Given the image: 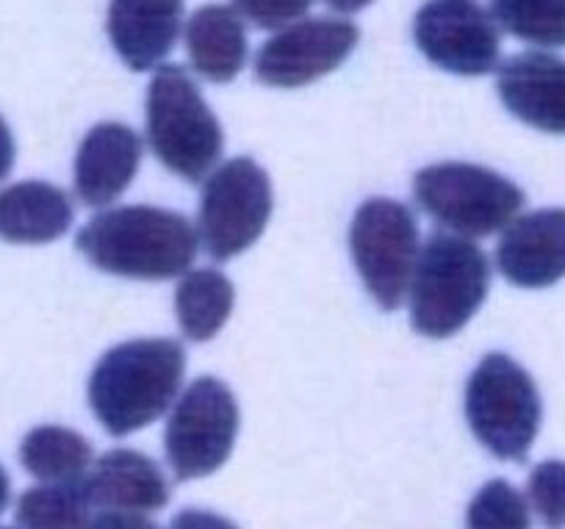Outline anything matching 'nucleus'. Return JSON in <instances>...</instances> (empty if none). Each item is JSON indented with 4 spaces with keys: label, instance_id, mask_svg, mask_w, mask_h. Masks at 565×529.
I'll list each match as a JSON object with an SVG mask.
<instances>
[{
    "label": "nucleus",
    "instance_id": "1",
    "mask_svg": "<svg viewBox=\"0 0 565 529\" xmlns=\"http://www.w3.org/2000/svg\"><path fill=\"white\" fill-rule=\"evenodd\" d=\"M186 349L175 338L117 343L89 378V405L108 435L125 438L159 422L183 385Z\"/></svg>",
    "mask_w": 565,
    "mask_h": 529
},
{
    "label": "nucleus",
    "instance_id": "2",
    "mask_svg": "<svg viewBox=\"0 0 565 529\" xmlns=\"http://www.w3.org/2000/svg\"><path fill=\"white\" fill-rule=\"evenodd\" d=\"M75 244L89 264L106 275L170 281L192 269L200 236L178 211L119 205L92 216Z\"/></svg>",
    "mask_w": 565,
    "mask_h": 529
},
{
    "label": "nucleus",
    "instance_id": "3",
    "mask_svg": "<svg viewBox=\"0 0 565 529\" xmlns=\"http://www.w3.org/2000/svg\"><path fill=\"white\" fill-rule=\"evenodd\" d=\"M491 288L488 255L466 236L433 233L413 272L411 325L427 338H452L482 308Z\"/></svg>",
    "mask_w": 565,
    "mask_h": 529
},
{
    "label": "nucleus",
    "instance_id": "4",
    "mask_svg": "<svg viewBox=\"0 0 565 529\" xmlns=\"http://www.w3.org/2000/svg\"><path fill=\"white\" fill-rule=\"evenodd\" d=\"M148 141L183 181H203L225 150L220 119L181 64H159L148 86Z\"/></svg>",
    "mask_w": 565,
    "mask_h": 529
},
{
    "label": "nucleus",
    "instance_id": "5",
    "mask_svg": "<svg viewBox=\"0 0 565 529\" xmlns=\"http://www.w3.org/2000/svg\"><path fill=\"white\" fill-rule=\"evenodd\" d=\"M543 419L541 391L521 363L491 352L466 383V422L499 461H524Z\"/></svg>",
    "mask_w": 565,
    "mask_h": 529
},
{
    "label": "nucleus",
    "instance_id": "6",
    "mask_svg": "<svg viewBox=\"0 0 565 529\" xmlns=\"http://www.w3.org/2000/svg\"><path fill=\"white\" fill-rule=\"evenodd\" d=\"M413 192L433 220L466 239L504 231L524 209V192L480 163L444 161L413 178Z\"/></svg>",
    "mask_w": 565,
    "mask_h": 529
},
{
    "label": "nucleus",
    "instance_id": "7",
    "mask_svg": "<svg viewBox=\"0 0 565 529\" xmlns=\"http://www.w3.org/2000/svg\"><path fill=\"white\" fill-rule=\"evenodd\" d=\"M352 261L363 286L383 310H396L411 292L416 272L418 225L413 211L399 200H366L352 216L350 228Z\"/></svg>",
    "mask_w": 565,
    "mask_h": 529
},
{
    "label": "nucleus",
    "instance_id": "8",
    "mask_svg": "<svg viewBox=\"0 0 565 529\" xmlns=\"http://www.w3.org/2000/svg\"><path fill=\"white\" fill-rule=\"evenodd\" d=\"M271 216L269 174L253 158L238 156L205 178L198 236L214 261H231L253 247Z\"/></svg>",
    "mask_w": 565,
    "mask_h": 529
},
{
    "label": "nucleus",
    "instance_id": "9",
    "mask_svg": "<svg viewBox=\"0 0 565 529\" xmlns=\"http://www.w3.org/2000/svg\"><path fill=\"white\" fill-rule=\"evenodd\" d=\"M238 405L216 378H200L172 405L164 430V452L178 479H203L220 472L233 455Z\"/></svg>",
    "mask_w": 565,
    "mask_h": 529
},
{
    "label": "nucleus",
    "instance_id": "10",
    "mask_svg": "<svg viewBox=\"0 0 565 529\" xmlns=\"http://www.w3.org/2000/svg\"><path fill=\"white\" fill-rule=\"evenodd\" d=\"M361 31L344 18H300L277 29L255 56V78L297 89L339 70L355 51Z\"/></svg>",
    "mask_w": 565,
    "mask_h": 529
},
{
    "label": "nucleus",
    "instance_id": "11",
    "mask_svg": "<svg viewBox=\"0 0 565 529\" xmlns=\"http://www.w3.org/2000/svg\"><path fill=\"white\" fill-rule=\"evenodd\" d=\"M413 40L447 73L475 78L499 67V25L475 0H427L413 20Z\"/></svg>",
    "mask_w": 565,
    "mask_h": 529
},
{
    "label": "nucleus",
    "instance_id": "12",
    "mask_svg": "<svg viewBox=\"0 0 565 529\" xmlns=\"http://www.w3.org/2000/svg\"><path fill=\"white\" fill-rule=\"evenodd\" d=\"M497 89L515 119L565 136V59L546 51L510 56L497 67Z\"/></svg>",
    "mask_w": 565,
    "mask_h": 529
},
{
    "label": "nucleus",
    "instance_id": "13",
    "mask_svg": "<svg viewBox=\"0 0 565 529\" xmlns=\"http://www.w3.org/2000/svg\"><path fill=\"white\" fill-rule=\"evenodd\" d=\"M497 269L519 288H548L565 277V209L515 216L497 244Z\"/></svg>",
    "mask_w": 565,
    "mask_h": 529
},
{
    "label": "nucleus",
    "instance_id": "14",
    "mask_svg": "<svg viewBox=\"0 0 565 529\" xmlns=\"http://www.w3.org/2000/svg\"><path fill=\"white\" fill-rule=\"evenodd\" d=\"M139 134L122 123H100L84 136L75 156V194L92 209L122 198L141 163Z\"/></svg>",
    "mask_w": 565,
    "mask_h": 529
},
{
    "label": "nucleus",
    "instance_id": "15",
    "mask_svg": "<svg viewBox=\"0 0 565 529\" xmlns=\"http://www.w3.org/2000/svg\"><path fill=\"white\" fill-rule=\"evenodd\" d=\"M106 29L125 67L156 70L181 36L183 0H111Z\"/></svg>",
    "mask_w": 565,
    "mask_h": 529
},
{
    "label": "nucleus",
    "instance_id": "16",
    "mask_svg": "<svg viewBox=\"0 0 565 529\" xmlns=\"http://www.w3.org/2000/svg\"><path fill=\"white\" fill-rule=\"evenodd\" d=\"M95 507L119 512H159L170 501V483L159 463L136 449H111L86 474Z\"/></svg>",
    "mask_w": 565,
    "mask_h": 529
},
{
    "label": "nucleus",
    "instance_id": "17",
    "mask_svg": "<svg viewBox=\"0 0 565 529\" xmlns=\"http://www.w3.org/2000/svg\"><path fill=\"white\" fill-rule=\"evenodd\" d=\"M67 192L45 181H20L0 189V239L9 244H51L73 228Z\"/></svg>",
    "mask_w": 565,
    "mask_h": 529
},
{
    "label": "nucleus",
    "instance_id": "18",
    "mask_svg": "<svg viewBox=\"0 0 565 529\" xmlns=\"http://www.w3.org/2000/svg\"><path fill=\"white\" fill-rule=\"evenodd\" d=\"M183 42L192 67L211 84L233 81L247 62V29L236 7H200L183 23Z\"/></svg>",
    "mask_w": 565,
    "mask_h": 529
},
{
    "label": "nucleus",
    "instance_id": "19",
    "mask_svg": "<svg viewBox=\"0 0 565 529\" xmlns=\"http://www.w3.org/2000/svg\"><path fill=\"white\" fill-rule=\"evenodd\" d=\"M236 292L225 272L189 269L175 292V314L183 336L194 343L211 341L227 325Z\"/></svg>",
    "mask_w": 565,
    "mask_h": 529
},
{
    "label": "nucleus",
    "instance_id": "20",
    "mask_svg": "<svg viewBox=\"0 0 565 529\" xmlns=\"http://www.w3.org/2000/svg\"><path fill=\"white\" fill-rule=\"evenodd\" d=\"M92 444L81 433L58 424L34 427L20 444V463L40 483H70L89 474Z\"/></svg>",
    "mask_w": 565,
    "mask_h": 529
},
{
    "label": "nucleus",
    "instance_id": "21",
    "mask_svg": "<svg viewBox=\"0 0 565 529\" xmlns=\"http://www.w3.org/2000/svg\"><path fill=\"white\" fill-rule=\"evenodd\" d=\"M89 488L84 479L70 483H42L18 499L20 529H89L92 523Z\"/></svg>",
    "mask_w": 565,
    "mask_h": 529
},
{
    "label": "nucleus",
    "instance_id": "22",
    "mask_svg": "<svg viewBox=\"0 0 565 529\" xmlns=\"http://www.w3.org/2000/svg\"><path fill=\"white\" fill-rule=\"evenodd\" d=\"M497 25L537 47H565V0H491Z\"/></svg>",
    "mask_w": 565,
    "mask_h": 529
},
{
    "label": "nucleus",
    "instance_id": "23",
    "mask_svg": "<svg viewBox=\"0 0 565 529\" xmlns=\"http://www.w3.org/2000/svg\"><path fill=\"white\" fill-rule=\"evenodd\" d=\"M530 501L508 479H491L466 510V529H530Z\"/></svg>",
    "mask_w": 565,
    "mask_h": 529
},
{
    "label": "nucleus",
    "instance_id": "24",
    "mask_svg": "<svg viewBox=\"0 0 565 529\" xmlns=\"http://www.w3.org/2000/svg\"><path fill=\"white\" fill-rule=\"evenodd\" d=\"M526 501L543 527H565V461H543L532 468Z\"/></svg>",
    "mask_w": 565,
    "mask_h": 529
},
{
    "label": "nucleus",
    "instance_id": "25",
    "mask_svg": "<svg viewBox=\"0 0 565 529\" xmlns=\"http://www.w3.org/2000/svg\"><path fill=\"white\" fill-rule=\"evenodd\" d=\"M313 0H233L236 12L258 29L277 31L306 18Z\"/></svg>",
    "mask_w": 565,
    "mask_h": 529
},
{
    "label": "nucleus",
    "instance_id": "26",
    "mask_svg": "<svg viewBox=\"0 0 565 529\" xmlns=\"http://www.w3.org/2000/svg\"><path fill=\"white\" fill-rule=\"evenodd\" d=\"M89 529H161L159 523L150 521L141 512H119V510H103L92 516Z\"/></svg>",
    "mask_w": 565,
    "mask_h": 529
},
{
    "label": "nucleus",
    "instance_id": "27",
    "mask_svg": "<svg viewBox=\"0 0 565 529\" xmlns=\"http://www.w3.org/2000/svg\"><path fill=\"white\" fill-rule=\"evenodd\" d=\"M170 529H238V527L231 521V518L216 516V512L211 510H194V507H189V510L178 512V516L172 518Z\"/></svg>",
    "mask_w": 565,
    "mask_h": 529
},
{
    "label": "nucleus",
    "instance_id": "28",
    "mask_svg": "<svg viewBox=\"0 0 565 529\" xmlns=\"http://www.w3.org/2000/svg\"><path fill=\"white\" fill-rule=\"evenodd\" d=\"M14 156H18V147H14L12 128L3 117H0V181H7L9 172L14 167Z\"/></svg>",
    "mask_w": 565,
    "mask_h": 529
},
{
    "label": "nucleus",
    "instance_id": "29",
    "mask_svg": "<svg viewBox=\"0 0 565 529\" xmlns=\"http://www.w3.org/2000/svg\"><path fill=\"white\" fill-rule=\"evenodd\" d=\"M324 3L341 14H352V12H361V9H366L372 0H324Z\"/></svg>",
    "mask_w": 565,
    "mask_h": 529
},
{
    "label": "nucleus",
    "instance_id": "30",
    "mask_svg": "<svg viewBox=\"0 0 565 529\" xmlns=\"http://www.w3.org/2000/svg\"><path fill=\"white\" fill-rule=\"evenodd\" d=\"M9 499H12V483H9L7 468L0 466V512L9 507Z\"/></svg>",
    "mask_w": 565,
    "mask_h": 529
},
{
    "label": "nucleus",
    "instance_id": "31",
    "mask_svg": "<svg viewBox=\"0 0 565 529\" xmlns=\"http://www.w3.org/2000/svg\"><path fill=\"white\" fill-rule=\"evenodd\" d=\"M0 529H12V527H0Z\"/></svg>",
    "mask_w": 565,
    "mask_h": 529
}]
</instances>
